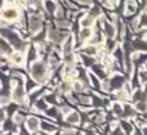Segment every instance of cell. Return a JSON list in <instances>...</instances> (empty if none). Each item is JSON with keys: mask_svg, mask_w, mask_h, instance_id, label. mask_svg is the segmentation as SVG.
<instances>
[{"mask_svg": "<svg viewBox=\"0 0 147 135\" xmlns=\"http://www.w3.org/2000/svg\"><path fill=\"white\" fill-rule=\"evenodd\" d=\"M45 74H47V67L44 63H41V62H35V63L32 64V67H31V75H32V77L36 81L41 82V80L44 79Z\"/></svg>", "mask_w": 147, "mask_h": 135, "instance_id": "6da1fadb", "label": "cell"}, {"mask_svg": "<svg viewBox=\"0 0 147 135\" xmlns=\"http://www.w3.org/2000/svg\"><path fill=\"white\" fill-rule=\"evenodd\" d=\"M20 17V13L16 8H7L3 10V18L7 21H16Z\"/></svg>", "mask_w": 147, "mask_h": 135, "instance_id": "7a4b0ae2", "label": "cell"}, {"mask_svg": "<svg viewBox=\"0 0 147 135\" xmlns=\"http://www.w3.org/2000/svg\"><path fill=\"white\" fill-rule=\"evenodd\" d=\"M41 27V18L39 15H31L30 17V30L32 32H38Z\"/></svg>", "mask_w": 147, "mask_h": 135, "instance_id": "3957f363", "label": "cell"}, {"mask_svg": "<svg viewBox=\"0 0 147 135\" xmlns=\"http://www.w3.org/2000/svg\"><path fill=\"white\" fill-rule=\"evenodd\" d=\"M27 128L30 129L31 131H36L40 128V122H39V120L36 117H30L27 120Z\"/></svg>", "mask_w": 147, "mask_h": 135, "instance_id": "277c9868", "label": "cell"}, {"mask_svg": "<svg viewBox=\"0 0 147 135\" xmlns=\"http://www.w3.org/2000/svg\"><path fill=\"white\" fill-rule=\"evenodd\" d=\"M13 99H14L16 102H22V99H23V89L21 86H18L17 89L14 90V93H13Z\"/></svg>", "mask_w": 147, "mask_h": 135, "instance_id": "5b68a950", "label": "cell"}, {"mask_svg": "<svg viewBox=\"0 0 147 135\" xmlns=\"http://www.w3.org/2000/svg\"><path fill=\"white\" fill-rule=\"evenodd\" d=\"M79 115L76 112H71L70 113V116L67 117V122H70V124H78L79 122Z\"/></svg>", "mask_w": 147, "mask_h": 135, "instance_id": "8992f818", "label": "cell"}, {"mask_svg": "<svg viewBox=\"0 0 147 135\" xmlns=\"http://www.w3.org/2000/svg\"><path fill=\"white\" fill-rule=\"evenodd\" d=\"M12 61L14 62V63H17V64H21L23 62V57H22V54L21 53H14V54H12Z\"/></svg>", "mask_w": 147, "mask_h": 135, "instance_id": "52a82bcc", "label": "cell"}, {"mask_svg": "<svg viewBox=\"0 0 147 135\" xmlns=\"http://www.w3.org/2000/svg\"><path fill=\"white\" fill-rule=\"evenodd\" d=\"M90 36H92V30H90V28L86 27V28H84V30H81V32H80V37L83 39V40H84V39L90 37Z\"/></svg>", "mask_w": 147, "mask_h": 135, "instance_id": "ba28073f", "label": "cell"}, {"mask_svg": "<svg viewBox=\"0 0 147 135\" xmlns=\"http://www.w3.org/2000/svg\"><path fill=\"white\" fill-rule=\"evenodd\" d=\"M71 49H72V45H71V40H67L66 43H65V45H63V53H65V55H67V54H70L71 53Z\"/></svg>", "mask_w": 147, "mask_h": 135, "instance_id": "9c48e42d", "label": "cell"}, {"mask_svg": "<svg viewBox=\"0 0 147 135\" xmlns=\"http://www.w3.org/2000/svg\"><path fill=\"white\" fill-rule=\"evenodd\" d=\"M105 26H106V32H107V35H109L110 37H114V35H115V28H114V26L110 25V23H105Z\"/></svg>", "mask_w": 147, "mask_h": 135, "instance_id": "30bf717a", "label": "cell"}, {"mask_svg": "<svg viewBox=\"0 0 147 135\" xmlns=\"http://www.w3.org/2000/svg\"><path fill=\"white\" fill-rule=\"evenodd\" d=\"M93 22H94V17L88 15V17H86L84 21H81V25H83V26H90V25H93Z\"/></svg>", "mask_w": 147, "mask_h": 135, "instance_id": "8fae6325", "label": "cell"}, {"mask_svg": "<svg viewBox=\"0 0 147 135\" xmlns=\"http://www.w3.org/2000/svg\"><path fill=\"white\" fill-rule=\"evenodd\" d=\"M49 36H51V39H52V40H54V41H58L59 40V35H58V32H57L56 30H51V31H49Z\"/></svg>", "mask_w": 147, "mask_h": 135, "instance_id": "7c38bea8", "label": "cell"}, {"mask_svg": "<svg viewBox=\"0 0 147 135\" xmlns=\"http://www.w3.org/2000/svg\"><path fill=\"white\" fill-rule=\"evenodd\" d=\"M85 51L86 54H89V55H92V54H96V51H97V48L96 46H88V48H85Z\"/></svg>", "mask_w": 147, "mask_h": 135, "instance_id": "4fadbf2b", "label": "cell"}, {"mask_svg": "<svg viewBox=\"0 0 147 135\" xmlns=\"http://www.w3.org/2000/svg\"><path fill=\"white\" fill-rule=\"evenodd\" d=\"M74 89L76 90V92H80L81 89H83V85H81V82H79V81H76L75 84H74Z\"/></svg>", "mask_w": 147, "mask_h": 135, "instance_id": "5bb4252c", "label": "cell"}, {"mask_svg": "<svg viewBox=\"0 0 147 135\" xmlns=\"http://www.w3.org/2000/svg\"><path fill=\"white\" fill-rule=\"evenodd\" d=\"M134 8H136V5L133 4V3H128V13H132V12H134Z\"/></svg>", "mask_w": 147, "mask_h": 135, "instance_id": "9a60e30c", "label": "cell"}, {"mask_svg": "<svg viewBox=\"0 0 147 135\" xmlns=\"http://www.w3.org/2000/svg\"><path fill=\"white\" fill-rule=\"evenodd\" d=\"M119 98L120 99H127V94H125L124 90H121V93H119Z\"/></svg>", "mask_w": 147, "mask_h": 135, "instance_id": "2e32d148", "label": "cell"}, {"mask_svg": "<svg viewBox=\"0 0 147 135\" xmlns=\"http://www.w3.org/2000/svg\"><path fill=\"white\" fill-rule=\"evenodd\" d=\"M141 77H142V80H143V81H147V71L142 72V74H141Z\"/></svg>", "mask_w": 147, "mask_h": 135, "instance_id": "e0dca14e", "label": "cell"}, {"mask_svg": "<svg viewBox=\"0 0 147 135\" xmlns=\"http://www.w3.org/2000/svg\"><path fill=\"white\" fill-rule=\"evenodd\" d=\"M14 121H22V116H20V115H17L14 117Z\"/></svg>", "mask_w": 147, "mask_h": 135, "instance_id": "ac0fdd59", "label": "cell"}]
</instances>
